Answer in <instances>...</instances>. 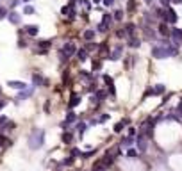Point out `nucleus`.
<instances>
[{
  "label": "nucleus",
  "instance_id": "obj_2",
  "mask_svg": "<svg viewBox=\"0 0 182 171\" xmlns=\"http://www.w3.org/2000/svg\"><path fill=\"white\" fill-rule=\"evenodd\" d=\"M7 86L9 87H13V89H18V91H25L29 86L25 84V82H21V80H7Z\"/></svg>",
  "mask_w": 182,
  "mask_h": 171
},
{
  "label": "nucleus",
  "instance_id": "obj_39",
  "mask_svg": "<svg viewBox=\"0 0 182 171\" xmlns=\"http://www.w3.org/2000/svg\"><path fill=\"white\" fill-rule=\"evenodd\" d=\"M168 2H170V0H161V4H163V5H168Z\"/></svg>",
  "mask_w": 182,
  "mask_h": 171
},
{
  "label": "nucleus",
  "instance_id": "obj_17",
  "mask_svg": "<svg viewBox=\"0 0 182 171\" xmlns=\"http://www.w3.org/2000/svg\"><path fill=\"white\" fill-rule=\"evenodd\" d=\"M132 143H134V137H123L122 139V146H125V148H129Z\"/></svg>",
  "mask_w": 182,
  "mask_h": 171
},
{
  "label": "nucleus",
  "instance_id": "obj_38",
  "mask_svg": "<svg viewBox=\"0 0 182 171\" xmlns=\"http://www.w3.org/2000/svg\"><path fill=\"white\" fill-rule=\"evenodd\" d=\"M104 4H105V5H107V7H111V5H113V4H114V0H104Z\"/></svg>",
  "mask_w": 182,
  "mask_h": 171
},
{
  "label": "nucleus",
  "instance_id": "obj_28",
  "mask_svg": "<svg viewBox=\"0 0 182 171\" xmlns=\"http://www.w3.org/2000/svg\"><path fill=\"white\" fill-rule=\"evenodd\" d=\"M70 11H71V5H64V7L61 9V14H64V16H66V14H68Z\"/></svg>",
  "mask_w": 182,
  "mask_h": 171
},
{
  "label": "nucleus",
  "instance_id": "obj_22",
  "mask_svg": "<svg viewBox=\"0 0 182 171\" xmlns=\"http://www.w3.org/2000/svg\"><path fill=\"white\" fill-rule=\"evenodd\" d=\"M134 9H136V0H129V4H127V11L132 12Z\"/></svg>",
  "mask_w": 182,
  "mask_h": 171
},
{
  "label": "nucleus",
  "instance_id": "obj_12",
  "mask_svg": "<svg viewBox=\"0 0 182 171\" xmlns=\"http://www.w3.org/2000/svg\"><path fill=\"white\" fill-rule=\"evenodd\" d=\"M166 21H170V23H175V21H177V12H175L173 9H168V16H166Z\"/></svg>",
  "mask_w": 182,
  "mask_h": 171
},
{
  "label": "nucleus",
  "instance_id": "obj_37",
  "mask_svg": "<svg viewBox=\"0 0 182 171\" xmlns=\"http://www.w3.org/2000/svg\"><path fill=\"white\" fill-rule=\"evenodd\" d=\"M45 112H50V102L48 100L45 102Z\"/></svg>",
  "mask_w": 182,
  "mask_h": 171
},
{
  "label": "nucleus",
  "instance_id": "obj_24",
  "mask_svg": "<svg viewBox=\"0 0 182 171\" xmlns=\"http://www.w3.org/2000/svg\"><path fill=\"white\" fill-rule=\"evenodd\" d=\"M23 14H34V7L32 5H25L23 7Z\"/></svg>",
  "mask_w": 182,
  "mask_h": 171
},
{
  "label": "nucleus",
  "instance_id": "obj_6",
  "mask_svg": "<svg viewBox=\"0 0 182 171\" xmlns=\"http://www.w3.org/2000/svg\"><path fill=\"white\" fill-rule=\"evenodd\" d=\"M23 32H27L29 36H38L39 27H38V25H25V27H23Z\"/></svg>",
  "mask_w": 182,
  "mask_h": 171
},
{
  "label": "nucleus",
  "instance_id": "obj_7",
  "mask_svg": "<svg viewBox=\"0 0 182 171\" xmlns=\"http://www.w3.org/2000/svg\"><path fill=\"white\" fill-rule=\"evenodd\" d=\"M61 141H63L64 145H70V143L73 141V134H71L70 130H64V132L61 134Z\"/></svg>",
  "mask_w": 182,
  "mask_h": 171
},
{
  "label": "nucleus",
  "instance_id": "obj_34",
  "mask_svg": "<svg viewBox=\"0 0 182 171\" xmlns=\"http://www.w3.org/2000/svg\"><path fill=\"white\" fill-rule=\"evenodd\" d=\"M136 136V128L134 127H129V137H134Z\"/></svg>",
  "mask_w": 182,
  "mask_h": 171
},
{
  "label": "nucleus",
  "instance_id": "obj_33",
  "mask_svg": "<svg viewBox=\"0 0 182 171\" xmlns=\"http://www.w3.org/2000/svg\"><path fill=\"white\" fill-rule=\"evenodd\" d=\"M123 18V11H116L114 12V20H122Z\"/></svg>",
  "mask_w": 182,
  "mask_h": 171
},
{
  "label": "nucleus",
  "instance_id": "obj_15",
  "mask_svg": "<svg viewBox=\"0 0 182 171\" xmlns=\"http://www.w3.org/2000/svg\"><path fill=\"white\" fill-rule=\"evenodd\" d=\"M77 59H79V61H86V59H88V50H86V48L77 50Z\"/></svg>",
  "mask_w": 182,
  "mask_h": 171
},
{
  "label": "nucleus",
  "instance_id": "obj_25",
  "mask_svg": "<svg viewBox=\"0 0 182 171\" xmlns=\"http://www.w3.org/2000/svg\"><path fill=\"white\" fill-rule=\"evenodd\" d=\"M139 45H141V41H139V39H136V37H132V39H130V46H132V48H138Z\"/></svg>",
  "mask_w": 182,
  "mask_h": 171
},
{
  "label": "nucleus",
  "instance_id": "obj_19",
  "mask_svg": "<svg viewBox=\"0 0 182 171\" xmlns=\"http://www.w3.org/2000/svg\"><path fill=\"white\" fill-rule=\"evenodd\" d=\"M134 30H136V25H134V23H127V27H125V32H127L129 36H132V34H134Z\"/></svg>",
  "mask_w": 182,
  "mask_h": 171
},
{
  "label": "nucleus",
  "instance_id": "obj_18",
  "mask_svg": "<svg viewBox=\"0 0 182 171\" xmlns=\"http://www.w3.org/2000/svg\"><path fill=\"white\" fill-rule=\"evenodd\" d=\"M127 159H130V161L138 159V152H136V150H132V148H129V150H127Z\"/></svg>",
  "mask_w": 182,
  "mask_h": 171
},
{
  "label": "nucleus",
  "instance_id": "obj_26",
  "mask_svg": "<svg viewBox=\"0 0 182 171\" xmlns=\"http://www.w3.org/2000/svg\"><path fill=\"white\" fill-rule=\"evenodd\" d=\"M159 32H161V34H163V36H168V27H166V25H164V23H163V25H161V27H159Z\"/></svg>",
  "mask_w": 182,
  "mask_h": 171
},
{
  "label": "nucleus",
  "instance_id": "obj_32",
  "mask_svg": "<svg viewBox=\"0 0 182 171\" xmlns=\"http://www.w3.org/2000/svg\"><path fill=\"white\" fill-rule=\"evenodd\" d=\"M7 16V9L5 7H0V20H4Z\"/></svg>",
  "mask_w": 182,
  "mask_h": 171
},
{
  "label": "nucleus",
  "instance_id": "obj_21",
  "mask_svg": "<svg viewBox=\"0 0 182 171\" xmlns=\"http://www.w3.org/2000/svg\"><path fill=\"white\" fill-rule=\"evenodd\" d=\"M73 162H75V157H68V159H64L63 162H61V166H73Z\"/></svg>",
  "mask_w": 182,
  "mask_h": 171
},
{
  "label": "nucleus",
  "instance_id": "obj_8",
  "mask_svg": "<svg viewBox=\"0 0 182 171\" xmlns=\"http://www.w3.org/2000/svg\"><path fill=\"white\" fill-rule=\"evenodd\" d=\"M43 82H45V77L41 73H32V84L34 86H43Z\"/></svg>",
  "mask_w": 182,
  "mask_h": 171
},
{
  "label": "nucleus",
  "instance_id": "obj_29",
  "mask_svg": "<svg viewBox=\"0 0 182 171\" xmlns=\"http://www.w3.org/2000/svg\"><path fill=\"white\" fill-rule=\"evenodd\" d=\"M102 68V61H93V71Z\"/></svg>",
  "mask_w": 182,
  "mask_h": 171
},
{
  "label": "nucleus",
  "instance_id": "obj_9",
  "mask_svg": "<svg viewBox=\"0 0 182 171\" xmlns=\"http://www.w3.org/2000/svg\"><path fill=\"white\" fill-rule=\"evenodd\" d=\"M79 103H80V96H79V95H75V93H71V98H70L68 107H70V109H73V107H77Z\"/></svg>",
  "mask_w": 182,
  "mask_h": 171
},
{
  "label": "nucleus",
  "instance_id": "obj_31",
  "mask_svg": "<svg viewBox=\"0 0 182 171\" xmlns=\"http://www.w3.org/2000/svg\"><path fill=\"white\" fill-rule=\"evenodd\" d=\"M80 153H82V152H80L79 148H71V153H70V155H71V157H77V155H80Z\"/></svg>",
  "mask_w": 182,
  "mask_h": 171
},
{
  "label": "nucleus",
  "instance_id": "obj_23",
  "mask_svg": "<svg viewBox=\"0 0 182 171\" xmlns=\"http://www.w3.org/2000/svg\"><path fill=\"white\" fill-rule=\"evenodd\" d=\"M14 127H16L14 121H7V123L4 125V130H14Z\"/></svg>",
  "mask_w": 182,
  "mask_h": 171
},
{
  "label": "nucleus",
  "instance_id": "obj_36",
  "mask_svg": "<svg viewBox=\"0 0 182 171\" xmlns=\"http://www.w3.org/2000/svg\"><path fill=\"white\" fill-rule=\"evenodd\" d=\"M18 46H20V48H25V46H27V43H25L23 39H20V41H18Z\"/></svg>",
  "mask_w": 182,
  "mask_h": 171
},
{
  "label": "nucleus",
  "instance_id": "obj_16",
  "mask_svg": "<svg viewBox=\"0 0 182 171\" xmlns=\"http://www.w3.org/2000/svg\"><path fill=\"white\" fill-rule=\"evenodd\" d=\"M38 46L43 48V50H45V48H50V46H52V41H48V39H45V41H38Z\"/></svg>",
  "mask_w": 182,
  "mask_h": 171
},
{
  "label": "nucleus",
  "instance_id": "obj_13",
  "mask_svg": "<svg viewBox=\"0 0 182 171\" xmlns=\"http://www.w3.org/2000/svg\"><path fill=\"white\" fill-rule=\"evenodd\" d=\"M75 120H77V114H75L73 111H70V112L66 114V118H64V123H66V125H70V123H73Z\"/></svg>",
  "mask_w": 182,
  "mask_h": 171
},
{
  "label": "nucleus",
  "instance_id": "obj_3",
  "mask_svg": "<svg viewBox=\"0 0 182 171\" xmlns=\"http://www.w3.org/2000/svg\"><path fill=\"white\" fill-rule=\"evenodd\" d=\"M34 87H36V86H29V87H27L25 91H20V95L16 96V100H14V102L18 103V102H21V100H25V98H29V96H30V95L34 93Z\"/></svg>",
  "mask_w": 182,
  "mask_h": 171
},
{
  "label": "nucleus",
  "instance_id": "obj_10",
  "mask_svg": "<svg viewBox=\"0 0 182 171\" xmlns=\"http://www.w3.org/2000/svg\"><path fill=\"white\" fill-rule=\"evenodd\" d=\"M125 125H129V120H122V121H118V123L114 125V132H116V134H120V132L125 128Z\"/></svg>",
  "mask_w": 182,
  "mask_h": 171
},
{
  "label": "nucleus",
  "instance_id": "obj_1",
  "mask_svg": "<svg viewBox=\"0 0 182 171\" xmlns=\"http://www.w3.org/2000/svg\"><path fill=\"white\" fill-rule=\"evenodd\" d=\"M43 143H45V130L34 128L29 136V148L30 150H39L43 146Z\"/></svg>",
  "mask_w": 182,
  "mask_h": 171
},
{
  "label": "nucleus",
  "instance_id": "obj_20",
  "mask_svg": "<svg viewBox=\"0 0 182 171\" xmlns=\"http://www.w3.org/2000/svg\"><path fill=\"white\" fill-rule=\"evenodd\" d=\"M164 91H166V87H164L163 84H157V86L154 87V93H155V95H163Z\"/></svg>",
  "mask_w": 182,
  "mask_h": 171
},
{
  "label": "nucleus",
  "instance_id": "obj_41",
  "mask_svg": "<svg viewBox=\"0 0 182 171\" xmlns=\"http://www.w3.org/2000/svg\"><path fill=\"white\" fill-rule=\"evenodd\" d=\"M21 2H29V0H21Z\"/></svg>",
  "mask_w": 182,
  "mask_h": 171
},
{
  "label": "nucleus",
  "instance_id": "obj_14",
  "mask_svg": "<svg viewBox=\"0 0 182 171\" xmlns=\"http://www.w3.org/2000/svg\"><path fill=\"white\" fill-rule=\"evenodd\" d=\"M82 36H84L86 41H91V39H95V30H93V29H88V30H84Z\"/></svg>",
  "mask_w": 182,
  "mask_h": 171
},
{
  "label": "nucleus",
  "instance_id": "obj_11",
  "mask_svg": "<svg viewBox=\"0 0 182 171\" xmlns=\"http://www.w3.org/2000/svg\"><path fill=\"white\" fill-rule=\"evenodd\" d=\"M75 128H77V132H79V137H82V136H84V132L88 130V125H86L84 121H80V123H77V127H75Z\"/></svg>",
  "mask_w": 182,
  "mask_h": 171
},
{
  "label": "nucleus",
  "instance_id": "obj_35",
  "mask_svg": "<svg viewBox=\"0 0 182 171\" xmlns=\"http://www.w3.org/2000/svg\"><path fill=\"white\" fill-rule=\"evenodd\" d=\"M7 121H9V120H7L5 116H2V118H0V127H4V125H5Z\"/></svg>",
  "mask_w": 182,
  "mask_h": 171
},
{
  "label": "nucleus",
  "instance_id": "obj_5",
  "mask_svg": "<svg viewBox=\"0 0 182 171\" xmlns=\"http://www.w3.org/2000/svg\"><path fill=\"white\" fill-rule=\"evenodd\" d=\"M7 18H9V21H11L13 25H18V23L21 21V16H20V14H18L16 11H11V12L7 14Z\"/></svg>",
  "mask_w": 182,
  "mask_h": 171
},
{
  "label": "nucleus",
  "instance_id": "obj_40",
  "mask_svg": "<svg viewBox=\"0 0 182 171\" xmlns=\"http://www.w3.org/2000/svg\"><path fill=\"white\" fill-rule=\"evenodd\" d=\"M93 2H95V4H100V2H102V0H93Z\"/></svg>",
  "mask_w": 182,
  "mask_h": 171
},
{
  "label": "nucleus",
  "instance_id": "obj_30",
  "mask_svg": "<svg viewBox=\"0 0 182 171\" xmlns=\"http://www.w3.org/2000/svg\"><path fill=\"white\" fill-rule=\"evenodd\" d=\"M107 120H109V114H102V116L98 118V123H105Z\"/></svg>",
  "mask_w": 182,
  "mask_h": 171
},
{
  "label": "nucleus",
  "instance_id": "obj_4",
  "mask_svg": "<svg viewBox=\"0 0 182 171\" xmlns=\"http://www.w3.org/2000/svg\"><path fill=\"white\" fill-rule=\"evenodd\" d=\"M63 52L68 55V57H71L73 54H77V48H75V43H66L64 45V48H63Z\"/></svg>",
  "mask_w": 182,
  "mask_h": 171
},
{
  "label": "nucleus",
  "instance_id": "obj_27",
  "mask_svg": "<svg viewBox=\"0 0 182 171\" xmlns=\"http://www.w3.org/2000/svg\"><path fill=\"white\" fill-rule=\"evenodd\" d=\"M79 75H80V77H82V79H88V80H89V79H91V73H88V71H86V70H80V73H79Z\"/></svg>",
  "mask_w": 182,
  "mask_h": 171
}]
</instances>
